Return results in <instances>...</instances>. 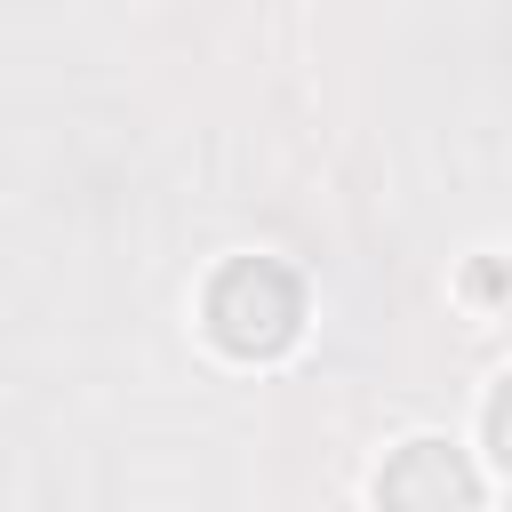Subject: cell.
Wrapping results in <instances>:
<instances>
[{"label":"cell","instance_id":"cell-1","mask_svg":"<svg viewBox=\"0 0 512 512\" xmlns=\"http://www.w3.org/2000/svg\"><path fill=\"white\" fill-rule=\"evenodd\" d=\"M296 328H304V288L288 264L240 256L208 280V336L232 360H272L280 344H296Z\"/></svg>","mask_w":512,"mask_h":512},{"label":"cell","instance_id":"cell-2","mask_svg":"<svg viewBox=\"0 0 512 512\" xmlns=\"http://www.w3.org/2000/svg\"><path fill=\"white\" fill-rule=\"evenodd\" d=\"M376 504L384 512H480V480L448 440H408L376 472Z\"/></svg>","mask_w":512,"mask_h":512},{"label":"cell","instance_id":"cell-3","mask_svg":"<svg viewBox=\"0 0 512 512\" xmlns=\"http://www.w3.org/2000/svg\"><path fill=\"white\" fill-rule=\"evenodd\" d=\"M488 448H496V464L512 472V376L488 392Z\"/></svg>","mask_w":512,"mask_h":512}]
</instances>
